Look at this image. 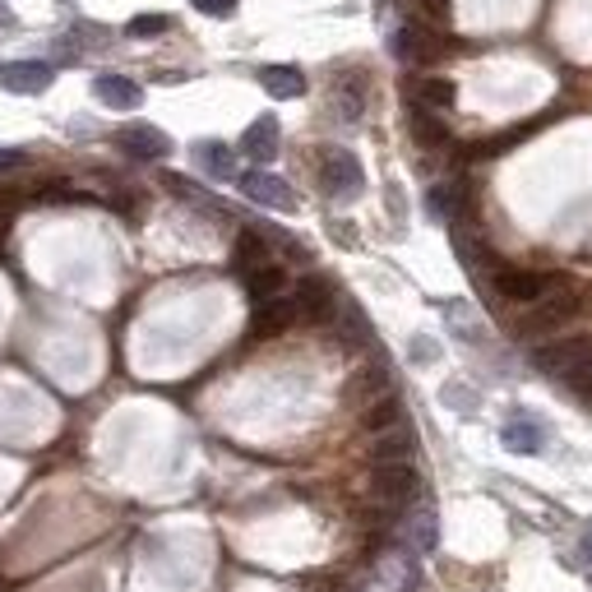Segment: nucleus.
<instances>
[{"label": "nucleus", "instance_id": "2", "mask_svg": "<svg viewBox=\"0 0 592 592\" xmlns=\"http://www.w3.org/2000/svg\"><path fill=\"white\" fill-rule=\"evenodd\" d=\"M320 185H324L334 200H357L361 185H365V171H361V163H357V153L324 149V158H320Z\"/></svg>", "mask_w": 592, "mask_h": 592}, {"label": "nucleus", "instance_id": "26", "mask_svg": "<svg viewBox=\"0 0 592 592\" xmlns=\"http://www.w3.org/2000/svg\"><path fill=\"white\" fill-rule=\"evenodd\" d=\"M334 112L343 120H361V112H365V89H361V83H352V79L338 83V89H334Z\"/></svg>", "mask_w": 592, "mask_h": 592}, {"label": "nucleus", "instance_id": "22", "mask_svg": "<svg viewBox=\"0 0 592 592\" xmlns=\"http://www.w3.org/2000/svg\"><path fill=\"white\" fill-rule=\"evenodd\" d=\"M195 158H200V167H204L214 181H232V177H236V158H232V149H228V144H218V139H204V144H195Z\"/></svg>", "mask_w": 592, "mask_h": 592}, {"label": "nucleus", "instance_id": "12", "mask_svg": "<svg viewBox=\"0 0 592 592\" xmlns=\"http://www.w3.org/2000/svg\"><path fill=\"white\" fill-rule=\"evenodd\" d=\"M51 79H56V69H51L47 61H14V65L0 69V89H5V93H20V98L42 93Z\"/></svg>", "mask_w": 592, "mask_h": 592}, {"label": "nucleus", "instance_id": "19", "mask_svg": "<svg viewBox=\"0 0 592 592\" xmlns=\"http://www.w3.org/2000/svg\"><path fill=\"white\" fill-rule=\"evenodd\" d=\"M241 153L255 163H269L273 153H278V116H259L255 126L241 134Z\"/></svg>", "mask_w": 592, "mask_h": 592}, {"label": "nucleus", "instance_id": "9", "mask_svg": "<svg viewBox=\"0 0 592 592\" xmlns=\"http://www.w3.org/2000/svg\"><path fill=\"white\" fill-rule=\"evenodd\" d=\"M324 324L334 329V343L338 347H365V343H371V320H365L361 310H357V301H347V296H338Z\"/></svg>", "mask_w": 592, "mask_h": 592}, {"label": "nucleus", "instance_id": "20", "mask_svg": "<svg viewBox=\"0 0 592 592\" xmlns=\"http://www.w3.org/2000/svg\"><path fill=\"white\" fill-rule=\"evenodd\" d=\"M259 83L269 89V98H301L306 93V75L296 65H265L259 69Z\"/></svg>", "mask_w": 592, "mask_h": 592}, {"label": "nucleus", "instance_id": "6", "mask_svg": "<svg viewBox=\"0 0 592 592\" xmlns=\"http://www.w3.org/2000/svg\"><path fill=\"white\" fill-rule=\"evenodd\" d=\"M588 352H592V338H555V343H546V347H537L532 361H537V371H542V375L569 379V371H574V365H579Z\"/></svg>", "mask_w": 592, "mask_h": 592}, {"label": "nucleus", "instance_id": "17", "mask_svg": "<svg viewBox=\"0 0 592 592\" xmlns=\"http://www.w3.org/2000/svg\"><path fill=\"white\" fill-rule=\"evenodd\" d=\"M412 449H416V435H412L403 422H398V426H389V430H375L371 459H375V463H408Z\"/></svg>", "mask_w": 592, "mask_h": 592}, {"label": "nucleus", "instance_id": "5", "mask_svg": "<svg viewBox=\"0 0 592 592\" xmlns=\"http://www.w3.org/2000/svg\"><path fill=\"white\" fill-rule=\"evenodd\" d=\"M491 287H496V296H504V301H518V306H528V301H537L542 292H551L555 287V278L551 273H532V269H496V278H491Z\"/></svg>", "mask_w": 592, "mask_h": 592}, {"label": "nucleus", "instance_id": "23", "mask_svg": "<svg viewBox=\"0 0 592 592\" xmlns=\"http://www.w3.org/2000/svg\"><path fill=\"white\" fill-rule=\"evenodd\" d=\"M241 278H246V292L255 296V301H265V296H278V292H283V283H287V273L278 269V265H269V259H265V265H255V269H246Z\"/></svg>", "mask_w": 592, "mask_h": 592}, {"label": "nucleus", "instance_id": "33", "mask_svg": "<svg viewBox=\"0 0 592 592\" xmlns=\"http://www.w3.org/2000/svg\"><path fill=\"white\" fill-rule=\"evenodd\" d=\"M0 28H14V10L5 5V0H0Z\"/></svg>", "mask_w": 592, "mask_h": 592}, {"label": "nucleus", "instance_id": "24", "mask_svg": "<svg viewBox=\"0 0 592 592\" xmlns=\"http://www.w3.org/2000/svg\"><path fill=\"white\" fill-rule=\"evenodd\" d=\"M398 422H403V403H398L394 394H385V398H375V403L361 408V426L365 430H389Z\"/></svg>", "mask_w": 592, "mask_h": 592}, {"label": "nucleus", "instance_id": "25", "mask_svg": "<svg viewBox=\"0 0 592 592\" xmlns=\"http://www.w3.org/2000/svg\"><path fill=\"white\" fill-rule=\"evenodd\" d=\"M265 259H269V241L259 236L255 228H246V232L236 236V269L246 273V269H255V265H265Z\"/></svg>", "mask_w": 592, "mask_h": 592}, {"label": "nucleus", "instance_id": "27", "mask_svg": "<svg viewBox=\"0 0 592 592\" xmlns=\"http://www.w3.org/2000/svg\"><path fill=\"white\" fill-rule=\"evenodd\" d=\"M565 385L574 389V394H579L583 398V403H592V352L579 361V365H574V371H569V379H565Z\"/></svg>", "mask_w": 592, "mask_h": 592}, {"label": "nucleus", "instance_id": "10", "mask_svg": "<svg viewBox=\"0 0 592 592\" xmlns=\"http://www.w3.org/2000/svg\"><path fill=\"white\" fill-rule=\"evenodd\" d=\"M116 149L130 153V158H139V163H158V158L171 153V139L163 130H153V126H126V130H116Z\"/></svg>", "mask_w": 592, "mask_h": 592}, {"label": "nucleus", "instance_id": "29", "mask_svg": "<svg viewBox=\"0 0 592 592\" xmlns=\"http://www.w3.org/2000/svg\"><path fill=\"white\" fill-rule=\"evenodd\" d=\"M412 542H416V551H435V514L430 510L412 518Z\"/></svg>", "mask_w": 592, "mask_h": 592}, {"label": "nucleus", "instance_id": "7", "mask_svg": "<svg viewBox=\"0 0 592 592\" xmlns=\"http://www.w3.org/2000/svg\"><path fill=\"white\" fill-rule=\"evenodd\" d=\"M236 185H241V195H246V200L265 204V208H278V214H292V208H296L292 185L283 177H269V171H246V177H236Z\"/></svg>", "mask_w": 592, "mask_h": 592}, {"label": "nucleus", "instance_id": "13", "mask_svg": "<svg viewBox=\"0 0 592 592\" xmlns=\"http://www.w3.org/2000/svg\"><path fill=\"white\" fill-rule=\"evenodd\" d=\"M385 394H394V389H389V365H385V361L361 365V371L347 379V389H343V398H347L352 408H365V403H375V398H385Z\"/></svg>", "mask_w": 592, "mask_h": 592}, {"label": "nucleus", "instance_id": "28", "mask_svg": "<svg viewBox=\"0 0 592 592\" xmlns=\"http://www.w3.org/2000/svg\"><path fill=\"white\" fill-rule=\"evenodd\" d=\"M167 28H171L167 14H139V20H130V38H158Z\"/></svg>", "mask_w": 592, "mask_h": 592}, {"label": "nucleus", "instance_id": "18", "mask_svg": "<svg viewBox=\"0 0 592 592\" xmlns=\"http://www.w3.org/2000/svg\"><path fill=\"white\" fill-rule=\"evenodd\" d=\"M408 98L416 102V107H426V112H449L459 102V89H454V79H416L412 89H408Z\"/></svg>", "mask_w": 592, "mask_h": 592}, {"label": "nucleus", "instance_id": "15", "mask_svg": "<svg viewBox=\"0 0 592 592\" xmlns=\"http://www.w3.org/2000/svg\"><path fill=\"white\" fill-rule=\"evenodd\" d=\"M500 440H504V449H514V454H537V449L546 445V426L528 412H514L510 422H504Z\"/></svg>", "mask_w": 592, "mask_h": 592}, {"label": "nucleus", "instance_id": "32", "mask_svg": "<svg viewBox=\"0 0 592 592\" xmlns=\"http://www.w3.org/2000/svg\"><path fill=\"white\" fill-rule=\"evenodd\" d=\"M20 167H28L24 149H0V171H20Z\"/></svg>", "mask_w": 592, "mask_h": 592}, {"label": "nucleus", "instance_id": "11", "mask_svg": "<svg viewBox=\"0 0 592 592\" xmlns=\"http://www.w3.org/2000/svg\"><path fill=\"white\" fill-rule=\"evenodd\" d=\"M296 324V306L292 296H265V301H255V316H250V334L259 338H273V334H287V329Z\"/></svg>", "mask_w": 592, "mask_h": 592}, {"label": "nucleus", "instance_id": "14", "mask_svg": "<svg viewBox=\"0 0 592 592\" xmlns=\"http://www.w3.org/2000/svg\"><path fill=\"white\" fill-rule=\"evenodd\" d=\"M426 208H430V218H440V222H463L467 208H473V195H467L463 181H440L426 195Z\"/></svg>", "mask_w": 592, "mask_h": 592}, {"label": "nucleus", "instance_id": "35", "mask_svg": "<svg viewBox=\"0 0 592 592\" xmlns=\"http://www.w3.org/2000/svg\"><path fill=\"white\" fill-rule=\"evenodd\" d=\"M0 592H5V588H0Z\"/></svg>", "mask_w": 592, "mask_h": 592}, {"label": "nucleus", "instance_id": "4", "mask_svg": "<svg viewBox=\"0 0 592 592\" xmlns=\"http://www.w3.org/2000/svg\"><path fill=\"white\" fill-rule=\"evenodd\" d=\"M394 56L398 61H408V65H430V61H440V33H435L430 24H403V28H394Z\"/></svg>", "mask_w": 592, "mask_h": 592}, {"label": "nucleus", "instance_id": "16", "mask_svg": "<svg viewBox=\"0 0 592 592\" xmlns=\"http://www.w3.org/2000/svg\"><path fill=\"white\" fill-rule=\"evenodd\" d=\"M93 93H98L102 107H112V112H134L139 102H144V89H139L134 79H126V75H98Z\"/></svg>", "mask_w": 592, "mask_h": 592}, {"label": "nucleus", "instance_id": "8", "mask_svg": "<svg viewBox=\"0 0 592 592\" xmlns=\"http://www.w3.org/2000/svg\"><path fill=\"white\" fill-rule=\"evenodd\" d=\"M334 301H338V292H334V283H324V278H301L296 292H292L296 320H310V324H324Z\"/></svg>", "mask_w": 592, "mask_h": 592}, {"label": "nucleus", "instance_id": "34", "mask_svg": "<svg viewBox=\"0 0 592 592\" xmlns=\"http://www.w3.org/2000/svg\"><path fill=\"white\" fill-rule=\"evenodd\" d=\"M583 555H588V561H592V532L583 537Z\"/></svg>", "mask_w": 592, "mask_h": 592}, {"label": "nucleus", "instance_id": "1", "mask_svg": "<svg viewBox=\"0 0 592 592\" xmlns=\"http://www.w3.org/2000/svg\"><path fill=\"white\" fill-rule=\"evenodd\" d=\"M574 310H579V296H574L569 287H561L555 283L551 292H542L537 301H528V310L518 316V334L524 338H542V334H555L561 324H569L574 320Z\"/></svg>", "mask_w": 592, "mask_h": 592}, {"label": "nucleus", "instance_id": "31", "mask_svg": "<svg viewBox=\"0 0 592 592\" xmlns=\"http://www.w3.org/2000/svg\"><path fill=\"white\" fill-rule=\"evenodd\" d=\"M195 10L214 14V20H228V14L236 10V0H195Z\"/></svg>", "mask_w": 592, "mask_h": 592}, {"label": "nucleus", "instance_id": "3", "mask_svg": "<svg viewBox=\"0 0 592 592\" xmlns=\"http://www.w3.org/2000/svg\"><path fill=\"white\" fill-rule=\"evenodd\" d=\"M371 491L379 504H408L416 500V491H422V477H416L412 463H375V477H371Z\"/></svg>", "mask_w": 592, "mask_h": 592}, {"label": "nucleus", "instance_id": "30", "mask_svg": "<svg viewBox=\"0 0 592 592\" xmlns=\"http://www.w3.org/2000/svg\"><path fill=\"white\" fill-rule=\"evenodd\" d=\"M426 24H449V0H416Z\"/></svg>", "mask_w": 592, "mask_h": 592}, {"label": "nucleus", "instance_id": "21", "mask_svg": "<svg viewBox=\"0 0 592 592\" xmlns=\"http://www.w3.org/2000/svg\"><path fill=\"white\" fill-rule=\"evenodd\" d=\"M408 130H412V139L422 149H445L449 144V126H445V120H435V112L416 107V102H412V112H408Z\"/></svg>", "mask_w": 592, "mask_h": 592}]
</instances>
